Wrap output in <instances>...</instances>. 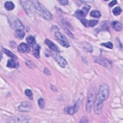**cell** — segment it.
<instances>
[{"label":"cell","mask_w":123,"mask_h":123,"mask_svg":"<svg viewBox=\"0 0 123 123\" xmlns=\"http://www.w3.org/2000/svg\"><path fill=\"white\" fill-rule=\"evenodd\" d=\"M110 88L108 85L106 84L101 85L96 95L94 103V110L96 114L100 113L103 105V101L108 98Z\"/></svg>","instance_id":"cell-1"},{"label":"cell","mask_w":123,"mask_h":123,"mask_svg":"<svg viewBox=\"0 0 123 123\" xmlns=\"http://www.w3.org/2000/svg\"><path fill=\"white\" fill-rule=\"evenodd\" d=\"M34 7L41 14V15L47 20L50 21L52 19V15L51 13L38 1H32Z\"/></svg>","instance_id":"cell-2"},{"label":"cell","mask_w":123,"mask_h":123,"mask_svg":"<svg viewBox=\"0 0 123 123\" xmlns=\"http://www.w3.org/2000/svg\"><path fill=\"white\" fill-rule=\"evenodd\" d=\"M8 21L11 27L15 30L24 29V26L20 21L13 15H10L8 17Z\"/></svg>","instance_id":"cell-3"},{"label":"cell","mask_w":123,"mask_h":123,"mask_svg":"<svg viewBox=\"0 0 123 123\" xmlns=\"http://www.w3.org/2000/svg\"><path fill=\"white\" fill-rule=\"evenodd\" d=\"M54 37L57 41L64 47L68 48L70 47V44L65 37L61 32L57 31L55 33Z\"/></svg>","instance_id":"cell-4"},{"label":"cell","mask_w":123,"mask_h":123,"mask_svg":"<svg viewBox=\"0 0 123 123\" xmlns=\"http://www.w3.org/2000/svg\"><path fill=\"white\" fill-rule=\"evenodd\" d=\"M95 94L93 88H90L88 94L86 104V110L87 112H89L91 110L92 106L95 101Z\"/></svg>","instance_id":"cell-5"},{"label":"cell","mask_w":123,"mask_h":123,"mask_svg":"<svg viewBox=\"0 0 123 123\" xmlns=\"http://www.w3.org/2000/svg\"><path fill=\"white\" fill-rule=\"evenodd\" d=\"M32 109V106L28 101H23L18 107V110L20 112H28Z\"/></svg>","instance_id":"cell-6"},{"label":"cell","mask_w":123,"mask_h":123,"mask_svg":"<svg viewBox=\"0 0 123 123\" xmlns=\"http://www.w3.org/2000/svg\"><path fill=\"white\" fill-rule=\"evenodd\" d=\"M94 61L95 62L99 64L100 65L107 68H109V69L111 68L112 66L111 63V62H109V61H108V60L103 58H101V57L95 58Z\"/></svg>","instance_id":"cell-7"},{"label":"cell","mask_w":123,"mask_h":123,"mask_svg":"<svg viewBox=\"0 0 123 123\" xmlns=\"http://www.w3.org/2000/svg\"><path fill=\"white\" fill-rule=\"evenodd\" d=\"M89 9L90 6L88 5H86L82 9V10H77L74 13V16L78 18H81L84 17L87 14Z\"/></svg>","instance_id":"cell-8"},{"label":"cell","mask_w":123,"mask_h":123,"mask_svg":"<svg viewBox=\"0 0 123 123\" xmlns=\"http://www.w3.org/2000/svg\"><path fill=\"white\" fill-rule=\"evenodd\" d=\"M21 4L25 11L28 13L32 12V7H34L32 1L30 0H21Z\"/></svg>","instance_id":"cell-9"},{"label":"cell","mask_w":123,"mask_h":123,"mask_svg":"<svg viewBox=\"0 0 123 123\" xmlns=\"http://www.w3.org/2000/svg\"><path fill=\"white\" fill-rule=\"evenodd\" d=\"M79 109V104L78 103H75L74 106H68L65 108V112L70 115H73L77 112Z\"/></svg>","instance_id":"cell-10"},{"label":"cell","mask_w":123,"mask_h":123,"mask_svg":"<svg viewBox=\"0 0 123 123\" xmlns=\"http://www.w3.org/2000/svg\"><path fill=\"white\" fill-rule=\"evenodd\" d=\"M82 24L86 27H93L97 25L98 21L96 20H87L86 19H81L80 20Z\"/></svg>","instance_id":"cell-11"},{"label":"cell","mask_w":123,"mask_h":123,"mask_svg":"<svg viewBox=\"0 0 123 123\" xmlns=\"http://www.w3.org/2000/svg\"><path fill=\"white\" fill-rule=\"evenodd\" d=\"M45 43L48 46V47L50 49L54 50V51H55L56 52H60L59 48L51 40H50L48 39H46L45 40Z\"/></svg>","instance_id":"cell-12"},{"label":"cell","mask_w":123,"mask_h":123,"mask_svg":"<svg viewBox=\"0 0 123 123\" xmlns=\"http://www.w3.org/2000/svg\"><path fill=\"white\" fill-rule=\"evenodd\" d=\"M17 49L18 51L22 53H28L30 51V47L25 43H22L19 44Z\"/></svg>","instance_id":"cell-13"},{"label":"cell","mask_w":123,"mask_h":123,"mask_svg":"<svg viewBox=\"0 0 123 123\" xmlns=\"http://www.w3.org/2000/svg\"><path fill=\"white\" fill-rule=\"evenodd\" d=\"M11 121L9 122H13V123H25L28 122L29 118L27 117H23V116H18V117H14L12 118Z\"/></svg>","instance_id":"cell-14"},{"label":"cell","mask_w":123,"mask_h":123,"mask_svg":"<svg viewBox=\"0 0 123 123\" xmlns=\"http://www.w3.org/2000/svg\"><path fill=\"white\" fill-rule=\"evenodd\" d=\"M55 59L59 65L62 68L65 67L66 65L67 64L66 60L59 54L56 55Z\"/></svg>","instance_id":"cell-15"},{"label":"cell","mask_w":123,"mask_h":123,"mask_svg":"<svg viewBox=\"0 0 123 123\" xmlns=\"http://www.w3.org/2000/svg\"><path fill=\"white\" fill-rule=\"evenodd\" d=\"M7 66L11 68H17L19 67V63L16 61V59H11L8 61Z\"/></svg>","instance_id":"cell-16"},{"label":"cell","mask_w":123,"mask_h":123,"mask_svg":"<svg viewBox=\"0 0 123 123\" xmlns=\"http://www.w3.org/2000/svg\"><path fill=\"white\" fill-rule=\"evenodd\" d=\"M111 25L112 27L116 31H120L122 30V24L121 22L117 21L111 22Z\"/></svg>","instance_id":"cell-17"},{"label":"cell","mask_w":123,"mask_h":123,"mask_svg":"<svg viewBox=\"0 0 123 123\" xmlns=\"http://www.w3.org/2000/svg\"><path fill=\"white\" fill-rule=\"evenodd\" d=\"M40 46L38 44H36L33 48L32 50V53L33 55L36 58H39V50H40Z\"/></svg>","instance_id":"cell-18"},{"label":"cell","mask_w":123,"mask_h":123,"mask_svg":"<svg viewBox=\"0 0 123 123\" xmlns=\"http://www.w3.org/2000/svg\"><path fill=\"white\" fill-rule=\"evenodd\" d=\"M25 33L22 30H16L14 32V36L18 39H21L25 37Z\"/></svg>","instance_id":"cell-19"},{"label":"cell","mask_w":123,"mask_h":123,"mask_svg":"<svg viewBox=\"0 0 123 123\" xmlns=\"http://www.w3.org/2000/svg\"><path fill=\"white\" fill-rule=\"evenodd\" d=\"M26 41L28 45L31 47H34L36 45V40L32 36H28L26 38Z\"/></svg>","instance_id":"cell-20"},{"label":"cell","mask_w":123,"mask_h":123,"mask_svg":"<svg viewBox=\"0 0 123 123\" xmlns=\"http://www.w3.org/2000/svg\"><path fill=\"white\" fill-rule=\"evenodd\" d=\"M4 7L7 10L11 11L14 9V5L12 2L11 1H6L5 3Z\"/></svg>","instance_id":"cell-21"},{"label":"cell","mask_w":123,"mask_h":123,"mask_svg":"<svg viewBox=\"0 0 123 123\" xmlns=\"http://www.w3.org/2000/svg\"><path fill=\"white\" fill-rule=\"evenodd\" d=\"M3 51L4 53H5L7 55H8V56L11 57L12 59H16V57L15 56V55L12 52L10 51L9 50L6 49H3Z\"/></svg>","instance_id":"cell-22"},{"label":"cell","mask_w":123,"mask_h":123,"mask_svg":"<svg viewBox=\"0 0 123 123\" xmlns=\"http://www.w3.org/2000/svg\"><path fill=\"white\" fill-rule=\"evenodd\" d=\"M90 15L91 17L95 18H99L101 16V13L98 11L93 10L90 13Z\"/></svg>","instance_id":"cell-23"},{"label":"cell","mask_w":123,"mask_h":123,"mask_svg":"<svg viewBox=\"0 0 123 123\" xmlns=\"http://www.w3.org/2000/svg\"><path fill=\"white\" fill-rule=\"evenodd\" d=\"M122 11V9L120 7H119V6H117V7H116L115 8H114L112 11V12L113 13V14L115 15V16H117V15H119L121 12Z\"/></svg>","instance_id":"cell-24"},{"label":"cell","mask_w":123,"mask_h":123,"mask_svg":"<svg viewBox=\"0 0 123 123\" xmlns=\"http://www.w3.org/2000/svg\"><path fill=\"white\" fill-rule=\"evenodd\" d=\"M89 45H90V44H89V43L85 42V43H83V47L85 48V49H86L87 50H88V51L91 52V51H92V50H93V49H92V47L91 45H90V46H89Z\"/></svg>","instance_id":"cell-25"},{"label":"cell","mask_w":123,"mask_h":123,"mask_svg":"<svg viewBox=\"0 0 123 123\" xmlns=\"http://www.w3.org/2000/svg\"><path fill=\"white\" fill-rule=\"evenodd\" d=\"M38 104L40 109H44V106H45V102H44V99L42 98H39L38 100Z\"/></svg>","instance_id":"cell-26"},{"label":"cell","mask_w":123,"mask_h":123,"mask_svg":"<svg viewBox=\"0 0 123 123\" xmlns=\"http://www.w3.org/2000/svg\"><path fill=\"white\" fill-rule=\"evenodd\" d=\"M25 94L26 96H27L30 99H33V94L32 92V91L29 89H27L25 90Z\"/></svg>","instance_id":"cell-27"},{"label":"cell","mask_w":123,"mask_h":123,"mask_svg":"<svg viewBox=\"0 0 123 123\" xmlns=\"http://www.w3.org/2000/svg\"><path fill=\"white\" fill-rule=\"evenodd\" d=\"M101 45L105 47H106V48H107L110 49H112L113 48V44L111 42L103 43H102Z\"/></svg>","instance_id":"cell-28"},{"label":"cell","mask_w":123,"mask_h":123,"mask_svg":"<svg viewBox=\"0 0 123 123\" xmlns=\"http://www.w3.org/2000/svg\"><path fill=\"white\" fill-rule=\"evenodd\" d=\"M25 63H26V65L27 66H28L29 68H33L35 66V64L31 61H26Z\"/></svg>","instance_id":"cell-29"},{"label":"cell","mask_w":123,"mask_h":123,"mask_svg":"<svg viewBox=\"0 0 123 123\" xmlns=\"http://www.w3.org/2000/svg\"><path fill=\"white\" fill-rule=\"evenodd\" d=\"M58 2L62 5H66L68 3V1L67 0H58Z\"/></svg>","instance_id":"cell-30"},{"label":"cell","mask_w":123,"mask_h":123,"mask_svg":"<svg viewBox=\"0 0 123 123\" xmlns=\"http://www.w3.org/2000/svg\"><path fill=\"white\" fill-rule=\"evenodd\" d=\"M80 122V123H88V120L86 117H83L81 118Z\"/></svg>","instance_id":"cell-31"},{"label":"cell","mask_w":123,"mask_h":123,"mask_svg":"<svg viewBox=\"0 0 123 123\" xmlns=\"http://www.w3.org/2000/svg\"><path fill=\"white\" fill-rule=\"evenodd\" d=\"M117 3V1L116 0H112V1H111V2L109 3V6H110V7H112V6H114V5L116 4Z\"/></svg>","instance_id":"cell-32"}]
</instances>
